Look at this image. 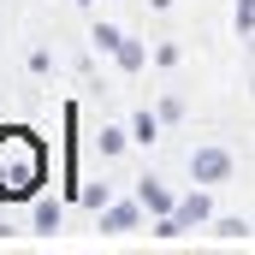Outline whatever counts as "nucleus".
Returning a JSON list of instances; mask_svg holds the SVG:
<instances>
[{
	"label": "nucleus",
	"instance_id": "1",
	"mask_svg": "<svg viewBox=\"0 0 255 255\" xmlns=\"http://www.w3.org/2000/svg\"><path fill=\"white\" fill-rule=\"evenodd\" d=\"M36 172H42V154H36V142L24 136V130H6L0 136V190L24 196L36 184Z\"/></svg>",
	"mask_w": 255,
	"mask_h": 255
}]
</instances>
